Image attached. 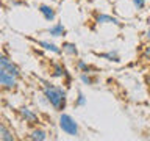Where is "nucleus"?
<instances>
[{
  "mask_svg": "<svg viewBox=\"0 0 150 141\" xmlns=\"http://www.w3.org/2000/svg\"><path fill=\"white\" fill-rule=\"evenodd\" d=\"M17 77H14V75H11L9 72H6V70L0 69V86H2L3 91H16L17 86H19V82H17Z\"/></svg>",
  "mask_w": 150,
  "mask_h": 141,
  "instance_id": "3",
  "label": "nucleus"
},
{
  "mask_svg": "<svg viewBox=\"0 0 150 141\" xmlns=\"http://www.w3.org/2000/svg\"><path fill=\"white\" fill-rule=\"evenodd\" d=\"M0 140H2V141H14V140H16L13 130H9L8 125L5 124V122L0 124Z\"/></svg>",
  "mask_w": 150,
  "mask_h": 141,
  "instance_id": "11",
  "label": "nucleus"
},
{
  "mask_svg": "<svg viewBox=\"0 0 150 141\" xmlns=\"http://www.w3.org/2000/svg\"><path fill=\"white\" fill-rule=\"evenodd\" d=\"M42 96L47 99L49 107H52L58 113H63L67 107V91L59 85H53L42 80Z\"/></svg>",
  "mask_w": 150,
  "mask_h": 141,
  "instance_id": "1",
  "label": "nucleus"
},
{
  "mask_svg": "<svg viewBox=\"0 0 150 141\" xmlns=\"http://www.w3.org/2000/svg\"><path fill=\"white\" fill-rule=\"evenodd\" d=\"M97 56L106 60V61H111V63H119L120 61V56H119V52L117 50H108V52H103V53H96Z\"/></svg>",
  "mask_w": 150,
  "mask_h": 141,
  "instance_id": "12",
  "label": "nucleus"
},
{
  "mask_svg": "<svg viewBox=\"0 0 150 141\" xmlns=\"http://www.w3.org/2000/svg\"><path fill=\"white\" fill-rule=\"evenodd\" d=\"M141 58H142L144 61H150V41H149V44L144 46V50H142V53H141Z\"/></svg>",
  "mask_w": 150,
  "mask_h": 141,
  "instance_id": "17",
  "label": "nucleus"
},
{
  "mask_svg": "<svg viewBox=\"0 0 150 141\" xmlns=\"http://www.w3.org/2000/svg\"><path fill=\"white\" fill-rule=\"evenodd\" d=\"M80 80H81L83 85L92 86V85L97 83L98 77H97V75H94V72H81V74H80Z\"/></svg>",
  "mask_w": 150,
  "mask_h": 141,
  "instance_id": "13",
  "label": "nucleus"
},
{
  "mask_svg": "<svg viewBox=\"0 0 150 141\" xmlns=\"http://www.w3.org/2000/svg\"><path fill=\"white\" fill-rule=\"evenodd\" d=\"M36 44L39 46V47H42L44 50H47V52H52V53H55V55H61V53H64V52H63V47L56 46L55 42H52V41L41 39V41H36Z\"/></svg>",
  "mask_w": 150,
  "mask_h": 141,
  "instance_id": "7",
  "label": "nucleus"
},
{
  "mask_svg": "<svg viewBox=\"0 0 150 141\" xmlns=\"http://www.w3.org/2000/svg\"><path fill=\"white\" fill-rule=\"evenodd\" d=\"M19 116H21V119L28 125H36L38 122H39L38 113L33 111L31 108H28V107H21L19 108Z\"/></svg>",
  "mask_w": 150,
  "mask_h": 141,
  "instance_id": "5",
  "label": "nucleus"
},
{
  "mask_svg": "<svg viewBox=\"0 0 150 141\" xmlns=\"http://www.w3.org/2000/svg\"><path fill=\"white\" fill-rule=\"evenodd\" d=\"M131 3H133V6L138 9V11H141V9L145 8V5H147V0H131Z\"/></svg>",
  "mask_w": 150,
  "mask_h": 141,
  "instance_id": "18",
  "label": "nucleus"
},
{
  "mask_svg": "<svg viewBox=\"0 0 150 141\" xmlns=\"http://www.w3.org/2000/svg\"><path fill=\"white\" fill-rule=\"evenodd\" d=\"M0 69L6 70V72H9L11 75H14V77H17V78H21V75H22L21 74V68H19V66L14 63L6 53L0 55Z\"/></svg>",
  "mask_w": 150,
  "mask_h": 141,
  "instance_id": "4",
  "label": "nucleus"
},
{
  "mask_svg": "<svg viewBox=\"0 0 150 141\" xmlns=\"http://www.w3.org/2000/svg\"><path fill=\"white\" fill-rule=\"evenodd\" d=\"M28 138L33 140V141H45L49 136H47V132H45L44 129L36 127V129H33L30 133H28Z\"/></svg>",
  "mask_w": 150,
  "mask_h": 141,
  "instance_id": "10",
  "label": "nucleus"
},
{
  "mask_svg": "<svg viewBox=\"0 0 150 141\" xmlns=\"http://www.w3.org/2000/svg\"><path fill=\"white\" fill-rule=\"evenodd\" d=\"M58 125H59V130L63 132V133L69 135V136H78L80 135L78 122L75 121L70 115H67V113H61V115H59Z\"/></svg>",
  "mask_w": 150,
  "mask_h": 141,
  "instance_id": "2",
  "label": "nucleus"
},
{
  "mask_svg": "<svg viewBox=\"0 0 150 141\" xmlns=\"http://www.w3.org/2000/svg\"><path fill=\"white\" fill-rule=\"evenodd\" d=\"M38 11L41 13V16L44 17L47 22H53L56 19V9L53 6H50V5L41 3L39 6H38Z\"/></svg>",
  "mask_w": 150,
  "mask_h": 141,
  "instance_id": "6",
  "label": "nucleus"
},
{
  "mask_svg": "<svg viewBox=\"0 0 150 141\" xmlns=\"http://www.w3.org/2000/svg\"><path fill=\"white\" fill-rule=\"evenodd\" d=\"M96 22L97 24H112V25H117V27H122L120 21L117 17H112L110 14H105V13H98L96 16Z\"/></svg>",
  "mask_w": 150,
  "mask_h": 141,
  "instance_id": "9",
  "label": "nucleus"
},
{
  "mask_svg": "<svg viewBox=\"0 0 150 141\" xmlns=\"http://www.w3.org/2000/svg\"><path fill=\"white\" fill-rule=\"evenodd\" d=\"M145 38H147V41H150V27L147 28V31H145Z\"/></svg>",
  "mask_w": 150,
  "mask_h": 141,
  "instance_id": "19",
  "label": "nucleus"
},
{
  "mask_svg": "<svg viewBox=\"0 0 150 141\" xmlns=\"http://www.w3.org/2000/svg\"><path fill=\"white\" fill-rule=\"evenodd\" d=\"M47 33L53 38H61V36H66L67 30H66V27L61 22H56V24H53V25H50L47 28Z\"/></svg>",
  "mask_w": 150,
  "mask_h": 141,
  "instance_id": "8",
  "label": "nucleus"
},
{
  "mask_svg": "<svg viewBox=\"0 0 150 141\" xmlns=\"http://www.w3.org/2000/svg\"><path fill=\"white\" fill-rule=\"evenodd\" d=\"M88 103V97L83 94V91H77V97H75V100H74V107L75 108H81V107H84Z\"/></svg>",
  "mask_w": 150,
  "mask_h": 141,
  "instance_id": "16",
  "label": "nucleus"
},
{
  "mask_svg": "<svg viewBox=\"0 0 150 141\" xmlns=\"http://www.w3.org/2000/svg\"><path fill=\"white\" fill-rule=\"evenodd\" d=\"M145 82H147V85H149V88H150V72L147 74V77H145Z\"/></svg>",
  "mask_w": 150,
  "mask_h": 141,
  "instance_id": "20",
  "label": "nucleus"
},
{
  "mask_svg": "<svg viewBox=\"0 0 150 141\" xmlns=\"http://www.w3.org/2000/svg\"><path fill=\"white\" fill-rule=\"evenodd\" d=\"M75 68H77L78 72H94V70H97L94 66L88 64L84 60H77V63H75Z\"/></svg>",
  "mask_w": 150,
  "mask_h": 141,
  "instance_id": "15",
  "label": "nucleus"
},
{
  "mask_svg": "<svg viewBox=\"0 0 150 141\" xmlns=\"http://www.w3.org/2000/svg\"><path fill=\"white\" fill-rule=\"evenodd\" d=\"M63 52L66 55H69V56H78V49H77V44L75 42H69V41H66L63 42Z\"/></svg>",
  "mask_w": 150,
  "mask_h": 141,
  "instance_id": "14",
  "label": "nucleus"
}]
</instances>
